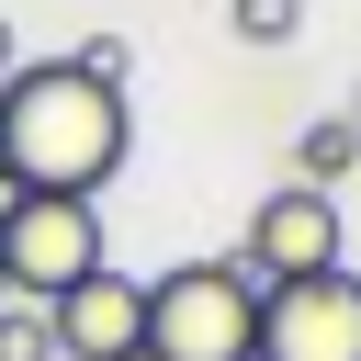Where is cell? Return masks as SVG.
Masks as SVG:
<instances>
[{"instance_id":"cell-13","label":"cell","mask_w":361,"mask_h":361,"mask_svg":"<svg viewBox=\"0 0 361 361\" xmlns=\"http://www.w3.org/2000/svg\"><path fill=\"white\" fill-rule=\"evenodd\" d=\"M350 124H361V90H350Z\"/></svg>"},{"instance_id":"cell-9","label":"cell","mask_w":361,"mask_h":361,"mask_svg":"<svg viewBox=\"0 0 361 361\" xmlns=\"http://www.w3.org/2000/svg\"><path fill=\"white\" fill-rule=\"evenodd\" d=\"M0 361H56V327H45V305H0Z\"/></svg>"},{"instance_id":"cell-5","label":"cell","mask_w":361,"mask_h":361,"mask_svg":"<svg viewBox=\"0 0 361 361\" xmlns=\"http://www.w3.org/2000/svg\"><path fill=\"white\" fill-rule=\"evenodd\" d=\"M259 361H361V271H305L259 293Z\"/></svg>"},{"instance_id":"cell-7","label":"cell","mask_w":361,"mask_h":361,"mask_svg":"<svg viewBox=\"0 0 361 361\" xmlns=\"http://www.w3.org/2000/svg\"><path fill=\"white\" fill-rule=\"evenodd\" d=\"M350 169H361V124H350V113H316V124L293 135V180H316V192H338Z\"/></svg>"},{"instance_id":"cell-1","label":"cell","mask_w":361,"mask_h":361,"mask_svg":"<svg viewBox=\"0 0 361 361\" xmlns=\"http://www.w3.org/2000/svg\"><path fill=\"white\" fill-rule=\"evenodd\" d=\"M124 147H135L124 90L79 79L68 56H23V68L0 79V169H11L23 192H79V203H102V180L124 169Z\"/></svg>"},{"instance_id":"cell-6","label":"cell","mask_w":361,"mask_h":361,"mask_svg":"<svg viewBox=\"0 0 361 361\" xmlns=\"http://www.w3.org/2000/svg\"><path fill=\"white\" fill-rule=\"evenodd\" d=\"M45 327H56V361H135L147 350V282L102 259L90 282H68L45 305Z\"/></svg>"},{"instance_id":"cell-12","label":"cell","mask_w":361,"mask_h":361,"mask_svg":"<svg viewBox=\"0 0 361 361\" xmlns=\"http://www.w3.org/2000/svg\"><path fill=\"white\" fill-rule=\"evenodd\" d=\"M11 203H23V180H11V169H0V214H11Z\"/></svg>"},{"instance_id":"cell-3","label":"cell","mask_w":361,"mask_h":361,"mask_svg":"<svg viewBox=\"0 0 361 361\" xmlns=\"http://www.w3.org/2000/svg\"><path fill=\"white\" fill-rule=\"evenodd\" d=\"M113 248H102V203H79V192H23L11 214H0V282L23 293V305H56L68 282H90Z\"/></svg>"},{"instance_id":"cell-10","label":"cell","mask_w":361,"mask_h":361,"mask_svg":"<svg viewBox=\"0 0 361 361\" xmlns=\"http://www.w3.org/2000/svg\"><path fill=\"white\" fill-rule=\"evenodd\" d=\"M68 68H79V79H102V90H124V79H135V45H124V34H90Z\"/></svg>"},{"instance_id":"cell-8","label":"cell","mask_w":361,"mask_h":361,"mask_svg":"<svg viewBox=\"0 0 361 361\" xmlns=\"http://www.w3.org/2000/svg\"><path fill=\"white\" fill-rule=\"evenodd\" d=\"M226 23H237V45H293L305 0H226Z\"/></svg>"},{"instance_id":"cell-11","label":"cell","mask_w":361,"mask_h":361,"mask_svg":"<svg viewBox=\"0 0 361 361\" xmlns=\"http://www.w3.org/2000/svg\"><path fill=\"white\" fill-rule=\"evenodd\" d=\"M11 68H23V56H11V23H0V79H11Z\"/></svg>"},{"instance_id":"cell-2","label":"cell","mask_w":361,"mask_h":361,"mask_svg":"<svg viewBox=\"0 0 361 361\" xmlns=\"http://www.w3.org/2000/svg\"><path fill=\"white\" fill-rule=\"evenodd\" d=\"M147 361H259V282L237 259H180L147 282Z\"/></svg>"},{"instance_id":"cell-4","label":"cell","mask_w":361,"mask_h":361,"mask_svg":"<svg viewBox=\"0 0 361 361\" xmlns=\"http://www.w3.org/2000/svg\"><path fill=\"white\" fill-rule=\"evenodd\" d=\"M350 259V226H338V192L316 180H282L248 203V237H237V271L271 293V282H305V271H338Z\"/></svg>"},{"instance_id":"cell-14","label":"cell","mask_w":361,"mask_h":361,"mask_svg":"<svg viewBox=\"0 0 361 361\" xmlns=\"http://www.w3.org/2000/svg\"><path fill=\"white\" fill-rule=\"evenodd\" d=\"M0 305H11V282H0Z\"/></svg>"}]
</instances>
